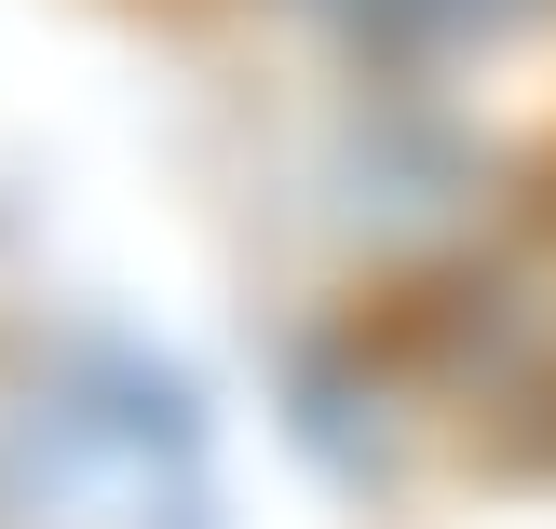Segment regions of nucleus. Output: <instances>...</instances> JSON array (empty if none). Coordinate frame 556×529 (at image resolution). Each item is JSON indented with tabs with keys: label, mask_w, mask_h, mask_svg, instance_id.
Returning <instances> with one entry per match:
<instances>
[{
	"label": "nucleus",
	"mask_w": 556,
	"mask_h": 529,
	"mask_svg": "<svg viewBox=\"0 0 556 529\" xmlns=\"http://www.w3.org/2000/svg\"><path fill=\"white\" fill-rule=\"evenodd\" d=\"M326 27H353V41H489V27L543 14V0H313Z\"/></svg>",
	"instance_id": "1"
}]
</instances>
